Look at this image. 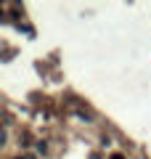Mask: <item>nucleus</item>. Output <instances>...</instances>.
I'll use <instances>...</instances> for the list:
<instances>
[{"label": "nucleus", "instance_id": "2", "mask_svg": "<svg viewBox=\"0 0 151 159\" xmlns=\"http://www.w3.org/2000/svg\"><path fill=\"white\" fill-rule=\"evenodd\" d=\"M0 21H3V11H0Z\"/></svg>", "mask_w": 151, "mask_h": 159}, {"label": "nucleus", "instance_id": "1", "mask_svg": "<svg viewBox=\"0 0 151 159\" xmlns=\"http://www.w3.org/2000/svg\"><path fill=\"white\" fill-rule=\"evenodd\" d=\"M112 159H125V157H122V154H112Z\"/></svg>", "mask_w": 151, "mask_h": 159}]
</instances>
